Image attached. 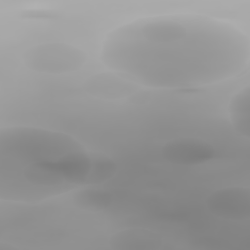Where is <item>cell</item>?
Instances as JSON below:
<instances>
[{
    "instance_id": "cell-1",
    "label": "cell",
    "mask_w": 250,
    "mask_h": 250,
    "mask_svg": "<svg viewBox=\"0 0 250 250\" xmlns=\"http://www.w3.org/2000/svg\"><path fill=\"white\" fill-rule=\"evenodd\" d=\"M162 155L170 163L190 166L211 160L215 150L204 140L183 137L167 142L162 147Z\"/></svg>"
},
{
    "instance_id": "cell-2",
    "label": "cell",
    "mask_w": 250,
    "mask_h": 250,
    "mask_svg": "<svg viewBox=\"0 0 250 250\" xmlns=\"http://www.w3.org/2000/svg\"><path fill=\"white\" fill-rule=\"evenodd\" d=\"M207 208L215 216L228 220H244L250 214V195L247 188H225L211 193Z\"/></svg>"
},
{
    "instance_id": "cell-3",
    "label": "cell",
    "mask_w": 250,
    "mask_h": 250,
    "mask_svg": "<svg viewBox=\"0 0 250 250\" xmlns=\"http://www.w3.org/2000/svg\"><path fill=\"white\" fill-rule=\"evenodd\" d=\"M111 245L117 249H156L160 247V237L144 229H129L115 233Z\"/></svg>"
},
{
    "instance_id": "cell-4",
    "label": "cell",
    "mask_w": 250,
    "mask_h": 250,
    "mask_svg": "<svg viewBox=\"0 0 250 250\" xmlns=\"http://www.w3.org/2000/svg\"><path fill=\"white\" fill-rule=\"evenodd\" d=\"M230 119L235 130L249 136V88L240 90L232 99L229 106Z\"/></svg>"
},
{
    "instance_id": "cell-5",
    "label": "cell",
    "mask_w": 250,
    "mask_h": 250,
    "mask_svg": "<svg viewBox=\"0 0 250 250\" xmlns=\"http://www.w3.org/2000/svg\"><path fill=\"white\" fill-rule=\"evenodd\" d=\"M74 201L82 209L101 211L110 206L112 202V195L103 189L87 188L79 190L75 194Z\"/></svg>"
},
{
    "instance_id": "cell-6",
    "label": "cell",
    "mask_w": 250,
    "mask_h": 250,
    "mask_svg": "<svg viewBox=\"0 0 250 250\" xmlns=\"http://www.w3.org/2000/svg\"><path fill=\"white\" fill-rule=\"evenodd\" d=\"M115 171V162L108 156H92V166L87 184H99L107 181L114 175Z\"/></svg>"
}]
</instances>
